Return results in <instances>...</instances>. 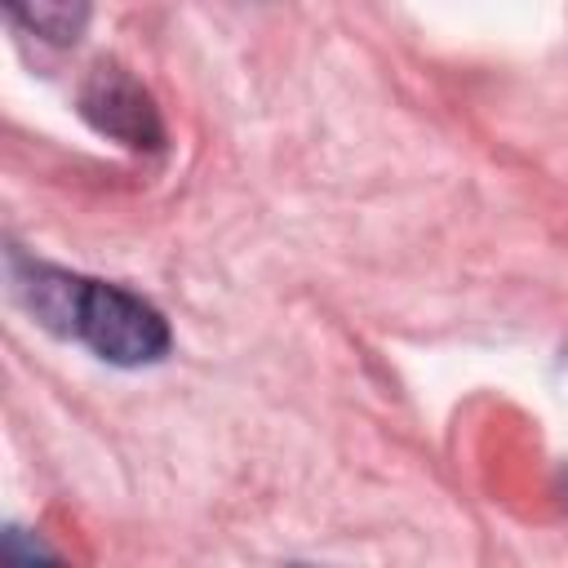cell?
<instances>
[{"label": "cell", "mask_w": 568, "mask_h": 568, "mask_svg": "<svg viewBox=\"0 0 568 568\" xmlns=\"http://www.w3.org/2000/svg\"><path fill=\"white\" fill-rule=\"evenodd\" d=\"M62 337L84 342L98 359L120 368H142L169 355V324L151 302H142L120 284H102L84 275L75 284Z\"/></svg>", "instance_id": "obj_1"}, {"label": "cell", "mask_w": 568, "mask_h": 568, "mask_svg": "<svg viewBox=\"0 0 568 568\" xmlns=\"http://www.w3.org/2000/svg\"><path fill=\"white\" fill-rule=\"evenodd\" d=\"M80 115L111 142L129 151H160L164 146V120L155 98L115 62H98L89 80L80 84Z\"/></svg>", "instance_id": "obj_2"}, {"label": "cell", "mask_w": 568, "mask_h": 568, "mask_svg": "<svg viewBox=\"0 0 568 568\" xmlns=\"http://www.w3.org/2000/svg\"><path fill=\"white\" fill-rule=\"evenodd\" d=\"M4 9L13 13V22L22 31L62 49V44H75L84 36L93 0H4Z\"/></svg>", "instance_id": "obj_3"}, {"label": "cell", "mask_w": 568, "mask_h": 568, "mask_svg": "<svg viewBox=\"0 0 568 568\" xmlns=\"http://www.w3.org/2000/svg\"><path fill=\"white\" fill-rule=\"evenodd\" d=\"M559 493H564V506H568V470H564V484H559Z\"/></svg>", "instance_id": "obj_4"}]
</instances>
